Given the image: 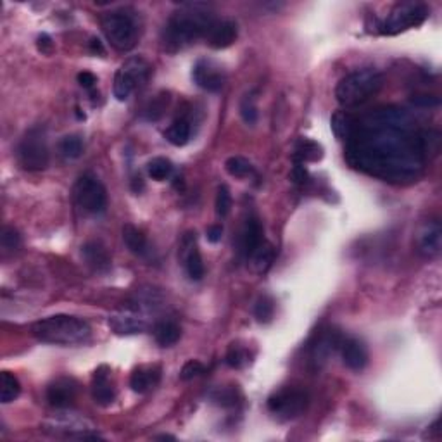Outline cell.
Segmentation results:
<instances>
[{
	"mask_svg": "<svg viewBox=\"0 0 442 442\" xmlns=\"http://www.w3.org/2000/svg\"><path fill=\"white\" fill-rule=\"evenodd\" d=\"M310 394L297 387H283L268 397V411L280 420H294L306 411Z\"/></svg>",
	"mask_w": 442,
	"mask_h": 442,
	"instance_id": "10",
	"label": "cell"
},
{
	"mask_svg": "<svg viewBox=\"0 0 442 442\" xmlns=\"http://www.w3.org/2000/svg\"><path fill=\"white\" fill-rule=\"evenodd\" d=\"M42 430L52 437L78 439V441H99V434H95V425L73 410L63 408L52 416L47 418L42 423Z\"/></svg>",
	"mask_w": 442,
	"mask_h": 442,
	"instance_id": "6",
	"label": "cell"
},
{
	"mask_svg": "<svg viewBox=\"0 0 442 442\" xmlns=\"http://www.w3.org/2000/svg\"><path fill=\"white\" fill-rule=\"evenodd\" d=\"M427 18L428 8L425 4H420V2H403V4H397L389 12L385 21L380 25V32L383 35H397V33H403L406 30L416 28Z\"/></svg>",
	"mask_w": 442,
	"mask_h": 442,
	"instance_id": "9",
	"label": "cell"
},
{
	"mask_svg": "<svg viewBox=\"0 0 442 442\" xmlns=\"http://www.w3.org/2000/svg\"><path fill=\"white\" fill-rule=\"evenodd\" d=\"M232 209V194L228 190L227 185H219L218 194H216V214L219 218H225L228 216Z\"/></svg>",
	"mask_w": 442,
	"mask_h": 442,
	"instance_id": "37",
	"label": "cell"
},
{
	"mask_svg": "<svg viewBox=\"0 0 442 442\" xmlns=\"http://www.w3.org/2000/svg\"><path fill=\"white\" fill-rule=\"evenodd\" d=\"M383 85V77L376 70H358L342 78L335 88V99L345 109L358 108L375 97Z\"/></svg>",
	"mask_w": 442,
	"mask_h": 442,
	"instance_id": "4",
	"label": "cell"
},
{
	"mask_svg": "<svg viewBox=\"0 0 442 442\" xmlns=\"http://www.w3.org/2000/svg\"><path fill=\"white\" fill-rule=\"evenodd\" d=\"M292 178H294V181H296V183H299V185L306 183V181H308V171H306V168H304V164L296 163V166H294V170H292Z\"/></svg>",
	"mask_w": 442,
	"mask_h": 442,
	"instance_id": "42",
	"label": "cell"
},
{
	"mask_svg": "<svg viewBox=\"0 0 442 442\" xmlns=\"http://www.w3.org/2000/svg\"><path fill=\"white\" fill-rule=\"evenodd\" d=\"M239 37L237 23L232 21V19H221V21H214L209 28V32L205 33V43H208L211 49L221 50L227 49V47L234 46L235 40Z\"/></svg>",
	"mask_w": 442,
	"mask_h": 442,
	"instance_id": "15",
	"label": "cell"
},
{
	"mask_svg": "<svg viewBox=\"0 0 442 442\" xmlns=\"http://www.w3.org/2000/svg\"><path fill=\"white\" fill-rule=\"evenodd\" d=\"M74 201L80 205L83 211L90 212V214H99V212L106 211L108 205V192L102 181L94 174H83L78 178L74 183Z\"/></svg>",
	"mask_w": 442,
	"mask_h": 442,
	"instance_id": "11",
	"label": "cell"
},
{
	"mask_svg": "<svg viewBox=\"0 0 442 442\" xmlns=\"http://www.w3.org/2000/svg\"><path fill=\"white\" fill-rule=\"evenodd\" d=\"M92 397L101 406H109L114 401L116 390L111 382V370L109 366L102 365L94 372V380H92Z\"/></svg>",
	"mask_w": 442,
	"mask_h": 442,
	"instance_id": "17",
	"label": "cell"
},
{
	"mask_svg": "<svg viewBox=\"0 0 442 442\" xmlns=\"http://www.w3.org/2000/svg\"><path fill=\"white\" fill-rule=\"evenodd\" d=\"M192 78L205 92H219L227 80L223 70L209 59H201L195 63Z\"/></svg>",
	"mask_w": 442,
	"mask_h": 442,
	"instance_id": "13",
	"label": "cell"
},
{
	"mask_svg": "<svg viewBox=\"0 0 442 442\" xmlns=\"http://www.w3.org/2000/svg\"><path fill=\"white\" fill-rule=\"evenodd\" d=\"M225 359H227V365L232 366V368H242V366L249 361V352L248 349L242 348V345L232 344L230 348H228Z\"/></svg>",
	"mask_w": 442,
	"mask_h": 442,
	"instance_id": "36",
	"label": "cell"
},
{
	"mask_svg": "<svg viewBox=\"0 0 442 442\" xmlns=\"http://www.w3.org/2000/svg\"><path fill=\"white\" fill-rule=\"evenodd\" d=\"M157 439H174V437H171V435H161V437H157Z\"/></svg>",
	"mask_w": 442,
	"mask_h": 442,
	"instance_id": "46",
	"label": "cell"
},
{
	"mask_svg": "<svg viewBox=\"0 0 442 442\" xmlns=\"http://www.w3.org/2000/svg\"><path fill=\"white\" fill-rule=\"evenodd\" d=\"M78 83L81 85L83 88H94L95 83H97V77H95L94 73H90V71H81L80 74H78Z\"/></svg>",
	"mask_w": 442,
	"mask_h": 442,
	"instance_id": "41",
	"label": "cell"
},
{
	"mask_svg": "<svg viewBox=\"0 0 442 442\" xmlns=\"http://www.w3.org/2000/svg\"><path fill=\"white\" fill-rule=\"evenodd\" d=\"M190 135H192L190 123H188V119L185 118L174 119V121L170 125V128L166 130V133H164L168 142L173 143V145L177 147L187 145L188 140H190Z\"/></svg>",
	"mask_w": 442,
	"mask_h": 442,
	"instance_id": "27",
	"label": "cell"
},
{
	"mask_svg": "<svg viewBox=\"0 0 442 442\" xmlns=\"http://www.w3.org/2000/svg\"><path fill=\"white\" fill-rule=\"evenodd\" d=\"M254 317L259 323H270L275 317V301L270 296H261L256 301Z\"/></svg>",
	"mask_w": 442,
	"mask_h": 442,
	"instance_id": "35",
	"label": "cell"
},
{
	"mask_svg": "<svg viewBox=\"0 0 442 442\" xmlns=\"http://www.w3.org/2000/svg\"><path fill=\"white\" fill-rule=\"evenodd\" d=\"M323 157V149L318 142L310 139H301L299 142L296 143V149H294V159L296 163L306 164V163H317Z\"/></svg>",
	"mask_w": 442,
	"mask_h": 442,
	"instance_id": "24",
	"label": "cell"
},
{
	"mask_svg": "<svg viewBox=\"0 0 442 442\" xmlns=\"http://www.w3.org/2000/svg\"><path fill=\"white\" fill-rule=\"evenodd\" d=\"M221 237H223V227H221V225H211V227L208 228V241L209 242L216 244V242L221 241Z\"/></svg>",
	"mask_w": 442,
	"mask_h": 442,
	"instance_id": "43",
	"label": "cell"
},
{
	"mask_svg": "<svg viewBox=\"0 0 442 442\" xmlns=\"http://www.w3.org/2000/svg\"><path fill=\"white\" fill-rule=\"evenodd\" d=\"M32 334L39 341L56 345H80L90 341L92 328L83 318L54 314L32 325Z\"/></svg>",
	"mask_w": 442,
	"mask_h": 442,
	"instance_id": "3",
	"label": "cell"
},
{
	"mask_svg": "<svg viewBox=\"0 0 442 442\" xmlns=\"http://www.w3.org/2000/svg\"><path fill=\"white\" fill-rule=\"evenodd\" d=\"M137 12L132 9H116L102 18V32L108 42L119 52H128L140 39V25Z\"/></svg>",
	"mask_w": 442,
	"mask_h": 442,
	"instance_id": "5",
	"label": "cell"
},
{
	"mask_svg": "<svg viewBox=\"0 0 442 442\" xmlns=\"http://www.w3.org/2000/svg\"><path fill=\"white\" fill-rule=\"evenodd\" d=\"M161 380V368L159 366H139L133 370L132 376H130V387L135 392L145 394L152 390L154 387L159 383Z\"/></svg>",
	"mask_w": 442,
	"mask_h": 442,
	"instance_id": "22",
	"label": "cell"
},
{
	"mask_svg": "<svg viewBox=\"0 0 442 442\" xmlns=\"http://www.w3.org/2000/svg\"><path fill=\"white\" fill-rule=\"evenodd\" d=\"M241 116L244 119V123L248 125H254L258 121V108H256L254 101L252 99H244L241 104Z\"/></svg>",
	"mask_w": 442,
	"mask_h": 442,
	"instance_id": "39",
	"label": "cell"
},
{
	"mask_svg": "<svg viewBox=\"0 0 442 442\" xmlns=\"http://www.w3.org/2000/svg\"><path fill=\"white\" fill-rule=\"evenodd\" d=\"M273 259H275V249H273L272 244L263 241L254 251L249 256V263H251V268L254 270L256 273H265L268 272V268L272 266Z\"/></svg>",
	"mask_w": 442,
	"mask_h": 442,
	"instance_id": "26",
	"label": "cell"
},
{
	"mask_svg": "<svg viewBox=\"0 0 442 442\" xmlns=\"http://www.w3.org/2000/svg\"><path fill=\"white\" fill-rule=\"evenodd\" d=\"M261 242H263L261 223H259V219L256 218V216H249L241 230V237H239V251H241L245 258H249L251 252L254 251Z\"/></svg>",
	"mask_w": 442,
	"mask_h": 442,
	"instance_id": "21",
	"label": "cell"
},
{
	"mask_svg": "<svg viewBox=\"0 0 442 442\" xmlns=\"http://www.w3.org/2000/svg\"><path fill=\"white\" fill-rule=\"evenodd\" d=\"M442 249V230L437 221L425 225L418 234V251L425 258H437Z\"/></svg>",
	"mask_w": 442,
	"mask_h": 442,
	"instance_id": "19",
	"label": "cell"
},
{
	"mask_svg": "<svg viewBox=\"0 0 442 442\" xmlns=\"http://www.w3.org/2000/svg\"><path fill=\"white\" fill-rule=\"evenodd\" d=\"M425 139L414 133L411 119L399 109H376L348 139V161L380 180L404 183L420 177L425 164Z\"/></svg>",
	"mask_w": 442,
	"mask_h": 442,
	"instance_id": "1",
	"label": "cell"
},
{
	"mask_svg": "<svg viewBox=\"0 0 442 442\" xmlns=\"http://www.w3.org/2000/svg\"><path fill=\"white\" fill-rule=\"evenodd\" d=\"M21 248V235L18 234V230L11 227H6L2 230V249L6 252H14Z\"/></svg>",
	"mask_w": 442,
	"mask_h": 442,
	"instance_id": "38",
	"label": "cell"
},
{
	"mask_svg": "<svg viewBox=\"0 0 442 442\" xmlns=\"http://www.w3.org/2000/svg\"><path fill=\"white\" fill-rule=\"evenodd\" d=\"M212 11L205 4H187L173 12L163 30V47L174 54L205 37L214 23Z\"/></svg>",
	"mask_w": 442,
	"mask_h": 442,
	"instance_id": "2",
	"label": "cell"
},
{
	"mask_svg": "<svg viewBox=\"0 0 442 442\" xmlns=\"http://www.w3.org/2000/svg\"><path fill=\"white\" fill-rule=\"evenodd\" d=\"M154 337L161 348H170V345L177 344L181 337L180 325L174 323L171 320H163L154 327Z\"/></svg>",
	"mask_w": 442,
	"mask_h": 442,
	"instance_id": "25",
	"label": "cell"
},
{
	"mask_svg": "<svg viewBox=\"0 0 442 442\" xmlns=\"http://www.w3.org/2000/svg\"><path fill=\"white\" fill-rule=\"evenodd\" d=\"M108 323L116 335H137L145 332L149 327V321L139 304H130L118 310L109 317Z\"/></svg>",
	"mask_w": 442,
	"mask_h": 442,
	"instance_id": "12",
	"label": "cell"
},
{
	"mask_svg": "<svg viewBox=\"0 0 442 442\" xmlns=\"http://www.w3.org/2000/svg\"><path fill=\"white\" fill-rule=\"evenodd\" d=\"M81 256L88 268L95 273H106L111 270V256L101 242H87L81 248Z\"/></svg>",
	"mask_w": 442,
	"mask_h": 442,
	"instance_id": "20",
	"label": "cell"
},
{
	"mask_svg": "<svg viewBox=\"0 0 442 442\" xmlns=\"http://www.w3.org/2000/svg\"><path fill=\"white\" fill-rule=\"evenodd\" d=\"M123 241H125L126 248L133 252L135 256L145 258L149 254V242H147L145 235L133 225H125L123 227Z\"/></svg>",
	"mask_w": 442,
	"mask_h": 442,
	"instance_id": "23",
	"label": "cell"
},
{
	"mask_svg": "<svg viewBox=\"0 0 442 442\" xmlns=\"http://www.w3.org/2000/svg\"><path fill=\"white\" fill-rule=\"evenodd\" d=\"M147 171H149V177L152 180L164 181L173 173V163L170 159H166V157H154L147 164Z\"/></svg>",
	"mask_w": 442,
	"mask_h": 442,
	"instance_id": "31",
	"label": "cell"
},
{
	"mask_svg": "<svg viewBox=\"0 0 442 442\" xmlns=\"http://www.w3.org/2000/svg\"><path fill=\"white\" fill-rule=\"evenodd\" d=\"M150 71H152V68H150V64L143 57L135 56L126 59L119 66V70L116 71L114 87H112L114 97L121 102L126 101L137 88L147 83Z\"/></svg>",
	"mask_w": 442,
	"mask_h": 442,
	"instance_id": "7",
	"label": "cell"
},
{
	"mask_svg": "<svg viewBox=\"0 0 442 442\" xmlns=\"http://www.w3.org/2000/svg\"><path fill=\"white\" fill-rule=\"evenodd\" d=\"M342 361L349 370L361 372L368 365V349L365 342L358 337H349L342 341Z\"/></svg>",
	"mask_w": 442,
	"mask_h": 442,
	"instance_id": "18",
	"label": "cell"
},
{
	"mask_svg": "<svg viewBox=\"0 0 442 442\" xmlns=\"http://www.w3.org/2000/svg\"><path fill=\"white\" fill-rule=\"evenodd\" d=\"M21 394V383L12 373L2 372L0 373V401L4 404L16 401Z\"/></svg>",
	"mask_w": 442,
	"mask_h": 442,
	"instance_id": "28",
	"label": "cell"
},
{
	"mask_svg": "<svg viewBox=\"0 0 442 442\" xmlns=\"http://www.w3.org/2000/svg\"><path fill=\"white\" fill-rule=\"evenodd\" d=\"M59 150L66 159H78L83 154V140L78 135H66L61 140Z\"/></svg>",
	"mask_w": 442,
	"mask_h": 442,
	"instance_id": "34",
	"label": "cell"
},
{
	"mask_svg": "<svg viewBox=\"0 0 442 442\" xmlns=\"http://www.w3.org/2000/svg\"><path fill=\"white\" fill-rule=\"evenodd\" d=\"M225 170H227V173L230 177L245 178L252 173V164L245 157L232 156L225 161Z\"/></svg>",
	"mask_w": 442,
	"mask_h": 442,
	"instance_id": "32",
	"label": "cell"
},
{
	"mask_svg": "<svg viewBox=\"0 0 442 442\" xmlns=\"http://www.w3.org/2000/svg\"><path fill=\"white\" fill-rule=\"evenodd\" d=\"M356 128V118L348 111H339L332 116V130L341 140H348Z\"/></svg>",
	"mask_w": 442,
	"mask_h": 442,
	"instance_id": "29",
	"label": "cell"
},
{
	"mask_svg": "<svg viewBox=\"0 0 442 442\" xmlns=\"http://www.w3.org/2000/svg\"><path fill=\"white\" fill-rule=\"evenodd\" d=\"M180 258L183 261L187 275L192 280H201L204 277V263L197 248V239L194 232H187L180 242Z\"/></svg>",
	"mask_w": 442,
	"mask_h": 442,
	"instance_id": "14",
	"label": "cell"
},
{
	"mask_svg": "<svg viewBox=\"0 0 442 442\" xmlns=\"http://www.w3.org/2000/svg\"><path fill=\"white\" fill-rule=\"evenodd\" d=\"M90 50H92V54H99V56H104L106 54L104 46H102V42L99 39L90 40Z\"/></svg>",
	"mask_w": 442,
	"mask_h": 442,
	"instance_id": "45",
	"label": "cell"
},
{
	"mask_svg": "<svg viewBox=\"0 0 442 442\" xmlns=\"http://www.w3.org/2000/svg\"><path fill=\"white\" fill-rule=\"evenodd\" d=\"M18 161L28 171H42L49 166L50 154L46 130L39 126L25 133L18 145Z\"/></svg>",
	"mask_w": 442,
	"mask_h": 442,
	"instance_id": "8",
	"label": "cell"
},
{
	"mask_svg": "<svg viewBox=\"0 0 442 442\" xmlns=\"http://www.w3.org/2000/svg\"><path fill=\"white\" fill-rule=\"evenodd\" d=\"M168 104H170V95H168L166 92H161L159 95H156V97L149 102V106H147L145 111H143V116H145V119H149V121H157L168 109Z\"/></svg>",
	"mask_w": 442,
	"mask_h": 442,
	"instance_id": "33",
	"label": "cell"
},
{
	"mask_svg": "<svg viewBox=\"0 0 442 442\" xmlns=\"http://www.w3.org/2000/svg\"><path fill=\"white\" fill-rule=\"evenodd\" d=\"M341 344V337L335 332L323 334L320 341L317 342V348H314V361H325V358H328L335 351V348Z\"/></svg>",
	"mask_w": 442,
	"mask_h": 442,
	"instance_id": "30",
	"label": "cell"
},
{
	"mask_svg": "<svg viewBox=\"0 0 442 442\" xmlns=\"http://www.w3.org/2000/svg\"><path fill=\"white\" fill-rule=\"evenodd\" d=\"M202 372H204V366H202V363L197 361V359H190V361L185 363L183 368H181L180 379L181 380H192V379H195V376L201 375Z\"/></svg>",
	"mask_w": 442,
	"mask_h": 442,
	"instance_id": "40",
	"label": "cell"
},
{
	"mask_svg": "<svg viewBox=\"0 0 442 442\" xmlns=\"http://www.w3.org/2000/svg\"><path fill=\"white\" fill-rule=\"evenodd\" d=\"M37 47H39V50H42L43 54H49L50 50H52V39H50L47 33H42V35L39 37V40H37Z\"/></svg>",
	"mask_w": 442,
	"mask_h": 442,
	"instance_id": "44",
	"label": "cell"
},
{
	"mask_svg": "<svg viewBox=\"0 0 442 442\" xmlns=\"http://www.w3.org/2000/svg\"><path fill=\"white\" fill-rule=\"evenodd\" d=\"M77 394L78 383L73 379L61 376V379L54 380L47 389V401L57 410H63V408H70L74 403Z\"/></svg>",
	"mask_w": 442,
	"mask_h": 442,
	"instance_id": "16",
	"label": "cell"
}]
</instances>
